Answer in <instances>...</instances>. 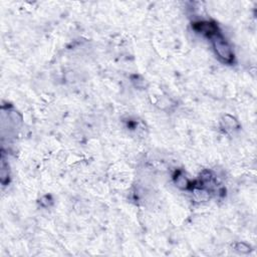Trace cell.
I'll use <instances>...</instances> for the list:
<instances>
[{
	"label": "cell",
	"instance_id": "cell-1",
	"mask_svg": "<svg viewBox=\"0 0 257 257\" xmlns=\"http://www.w3.org/2000/svg\"><path fill=\"white\" fill-rule=\"evenodd\" d=\"M212 39H213V45H214L215 51L218 54V56L222 60L226 62H230L233 59V53L228 43L221 36H218L217 33L212 36Z\"/></svg>",
	"mask_w": 257,
	"mask_h": 257
}]
</instances>
